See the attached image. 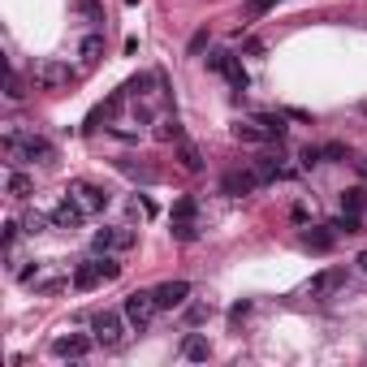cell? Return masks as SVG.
Segmentation results:
<instances>
[{"label": "cell", "instance_id": "19", "mask_svg": "<svg viewBox=\"0 0 367 367\" xmlns=\"http://www.w3.org/2000/svg\"><path fill=\"white\" fill-rule=\"evenodd\" d=\"M178 160H182V168H186V173H199V168H203V156H199V147H194V143H178Z\"/></svg>", "mask_w": 367, "mask_h": 367}, {"label": "cell", "instance_id": "14", "mask_svg": "<svg viewBox=\"0 0 367 367\" xmlns=\"http://www.w3.org/2000/svg\"><path fill=\"white\" fill-rule=\"evenodd\" d=\"M233 138H238V143H251V147H259V143H268L273 134H268V130L259 126V121L251 117V121H233Z\"/></svg>", "mask_w": 367, "mask_h": 367}, {"label": "cell", "instance_id": "13", "mask_svg": "<svg viewBox=\"0 0 367 367\" xmlns=\"http://www.w3.org/2000/svg\"><path fill=\"white\" fill-rule=\"evenodd\" d=\"M337 238H341V233H337L333 225H311V229L303 233V247H307V251H333Z\"/></svg>", "mask_w": 367, "mask_h": 367}, {"label": "cell", "instance_id": "30", "mask_svg": "<svg viewBox=\"0 0 367 367\" xmlns=\"http://www.w3.org/2000/svg\"><path fill=\"white\" fill-rule=\"evenodd\" d=\"M273 5H277V0H251V5H247V22H259Z\"/></svg>", "mask_w": 367, "mask_h": 367}, {"label": "cell", "instance_id": "6", "mask_svg": "<svg viewBox=\"0 0 367 367\" xmlns=\"http://www.w3.org/2000/svg\"><path fill=\"white\" fill-rule=\"evenodd\" d=\"M208 65H212L216 73H225V82H229L233 91H247V82H251V78H247V69H242V61H238L233 52H212V57H208Z\"/></svg>", "mask_w": 367, "mask_h": 367}, {"label": "cell", "instance_id": "29", "mask_svg": "<svg viewBox=\"0 0 367 367\" xmlns=\"http://www.w3.org/2000/svg\"><path fill=\"white\" fill-rule=\"evenodd\" d=\"M48 220H52V216H39V212H27V216H22V229H27V233H39V229L48 225Z\"/></svg>", "mask_w": 367, "mask_h": 367}, {"label": "cell", "instance_id": "21", "mask_svg": "<svg viewBox=\"0 0 367 367\" xmlns=\"http://www.w3.org/2000/svg\"><path fill=\"white\" fill-rule=\"evenodd\" d=\"M255 121H259V126H264L268 134H273V138H285V130H289V126H285V117H281V113H259Z\"/></svg>", "mask_w": 367, "mask_h": 367}, {"label": "cell", "instance_id": "33", "mask_svg": "<svg viewBox=\"0 0 367 367\" xmlns=\"http://www.w3.org/2000/svg\"><path fill=\"white\" fill-rule=\"evenodd\" d=\"M324 160H346V147H341V143H329V147H324Z\"/></svg>", "mask_w": 367, "mask_h": 367}, {"label": "cell", "instance_id": "10", "mask_svg": "<svg viewBox=\"0 0 367 367\" xmlns=\"http://www.w3.org/2000/svg\"><path fill=\"white\" fill-rule=\"evenodd\" d=\"M255 186H259V173H255V168H229V173L220 178V190L233 194V199H238V194H251Z\"/></svg>", "mask_w": 367, "mask_h": 367}, {"label": "cell", "instance_id": "24", "mask_svg": "<svg viewBox=\"0 0 367 367\" xmlns=\"http://www.w3.org/2000/svg\"><path fill=\"white\" fill-rule=\"evenodd\" d=\"M255 173H259V182H273V178H281V164H277V156H259V160H255Z\"/></svg>", "mask_w": 367, "mask_h": 367}, {"label": "cell", "instance_id": "3", "mask_svg": "<svg viewBox=\"0 0 367 367\" xmlns=\"http://www.w3.org/2000/svg\"><path fill=\"white\" fill-rule=\"evenodd\" d=\"M121 311H126V320H130V329H147L156 320V311H160V303H156V289H134V294H126V303H121Z\"/></svg>", "mask_w": 367, "mask_h": 367}, {"label": "cell", "instance_id": "8", "mask_svg": "<svg viewBox=\"0 0 367 367\" xmlns=\"http://www.w3.org/2000/svg\"><path fill=\"white\" fill-rule=\"evenodd\" d=\"M341 285H346V268H324V273H315L307 281V298H329Z\"/></svg>", "mask_w": 367, "mask_h": 367}, {"label": "cell", "instance_id": "31", "mask_svg": "<svg viewBox=\"0 0 367 367\" xmlns=\"http://www.w3.org/2000/svg\"><path fill=\"white\" fill-rule=\"evenodd\" d=\"M298 160H303V168L320 164V160H324V147H303V152H298Z\"/></svg>", "mask_w": 367, "mask_h": 367}, {"label": "cell", "instance_id": "26", "mask_svg": "<svg viewBox=\"0 0 367 367\" xmlns=\"http://www.w3.org/2000/svg\"><path fill=\"white\" fill-rule=\"evenodd\" d=\"M333 229H337V233H346V238H350V233H363V225H359V216H354V212H341V216L333 220Z\"/></svg>", "mask_w": 367, "mask_h": 367}, {"label": "cell", "instance_id": "9", "mask_svg": "<svg viewBox=\"0 0 367 367\" xmlns=\"http://www.w3.org/2000/svg\"><path fill=\"white\" fill-rule=\"evenodd\" d=\"M91 346H95V337H87V333H65V337L52 341V354H57V359H87Z\"/></svg>", "mask_w": 367, "mask_h": 367}, {"label": "cell", "instance_id": "4", "mask_svg": "<svg viewBox=\"0 0 367 367\" xmlns=\"http://www.w3.org/2000/svg\"><path fill=\"white\" fill-rule=\"evenodd\" d=\"M69 199L78 203L87 216H95V212H104V208L113 203V194L100 190V186H91V182H73V186H69Z\"/></svg>", "mask_w": 367, "mask_h": 367}, {"label": "cell", "instance_id": "1", "mask_svg": "<svg viewBox=\"0 0 367 367\" xmlns=\"http://www.w3.org/2000/svg\"><path fill=\"white\" fill-rule=\"evenodd\" d=\"M5 156L13 164H31V160H52V143L39 134H22V130H5Z\"/></svg>", "mask_w": 367, "mask_h": 367}, {"label": "cell", "instance_id": "36", "mask_svg": "<svg viewBox=\"0 0 367 367\" xmlns=\"http://www.w3.org/2000/svg\"><path fill=\"white\" fill-rule=\"evenodd\" d=\"M354 168H359V173H363V178H367V156H359V160H354Z\"/></svg>", "mask_w": 367, "mask_h": 367}, {"label": "cell", "instance_id": "15", "mask_svg": "<svg viewBox=\"0 0 367 367\" xmlns=\"http://www.w3.org/2000/svg\"><path fill=\"white\" fill-rule=\"evenodd\" d=\"M117 168H121L126 178H134V182H147V186H152V182H160V173H156V168H152V164H138V160H117Z\"/></svg>", "mask_w": 367, "mask_h": 367}, {"label": "cell", "instance_id": "22", "mask_svg": "<svg viewBox=\"0 0 367 367\" xmlns=\"http://www.w3.org/2000/svg\"><path fill=\"white\" fill-rule=\"evenodd\" d=\"M156 138H160V143H182V138H186V134H182V121H178V117H164L160 130H156Z\"/></svg>", "mask_w": 367, "mask_h": 367}, {"label": "cell", "instance_id": "35", "mask_svg": "<svg viewBox=\"0 0 367 367\" xmlns=\"http://www.w3.org/2000/svg\"><path fill=\"white\" fill-rule=\"evenodd\" d=\"M203 48H208V31H199V35L190 39V52H203Z\"/></svg>", "mask_w": 367, "mask_h": 367}, {"label": "cell", "instance_id": "28", "mask_svg": "<svg viewBox=\"0 0 367 367\" xmlns=\"http://www.w3.org/2000/svg\"><path fill=\"white\" fill-rule=\"evenodd\" d=\"M173 220H194V199L190 194H182V199L173 203Z\"/></svg>", "mask_w": 367, "mask_h": 367}, {"label": "cell", "instance_id": "20", "mask_svg": "<svg viewBox=\"0 0 367 367\" xmlns=\"http://www.w3.org/2000/svg\"><path fill=\"white\" fill-rule=\"evenodd\" d=\"M95 268H100L104 281H117V277H121V264L113 259V251H95Z\"/></svg>", "mask_w": 367, "mask_h": 367}, {"label": "cell", "instance_id": "12", "mask_svg": "<svg viewBox=\"0 0 367 367\" xmlns=\"http://www.w3.org/2000/svg\"><path fill=\"white\" fill-rule=\"evenodd\" d=\"M82 220H87V212H82L78 203H73L69 194H65V199H61V203L52 208V225H57V229H78Z\"/></svg>", "mask_w": 367, "mask_h": 367}, {"label": "cell", "instance_id": "32", "mask_svg": "<svg viewBox=\"0 0 367 367\" xmlns=\"http://www.w3.org/2000/svg\"><path fill=\"white\" fill-rule=\"evenodd\" d=\"M5 95H9V100H22V95H27V91H22V78H17L13 69H9V78H5Z\"/></svg>", "mask_w": 367, "mask_h": 367}, {"label": "cell", "instance_id": "23", "mask_svg": "<svg viewBox=\"0 0 367 367\" xmlns=\"http://www.w3.org/2000/svg\"><path fill=\"white\" fill-rule=\"evenodd\" d=\"M78 52H82V61H87V65H95V61H100V52H104V35H87Z\"/></svg>", "mask_w": 367, "mask_h": 367}, {"label": "cell", "instance_id": "7", "mask_svg": "<svg viewBox=\"0 0 367 367\" xmlns=\"http://www.w3.org/2000/svg\"><path fill=\"white\" fill-rule=\"evenodd\" d=\"M91 247L95 251H130L134 247V229H121V225H104V229H95V238H91Z\"/></svg>", "mask_w": 367, "mask_h": 367}, {"label": "cell", "instance_id": "2", "mask_svg": "<svg viewBox=\"0 0 367 367\" xmlns=\"http://www.w3.org/2000/svg\"><path fill=\"white\" fill-rule=\"evenodd\" d=\"M126 311H100V315H91V337H95V346H104V350H121L126 346Z\"/></svg>", "mask_w": 367, "mask_h": 367}, {"label": "cell", "instance_id": "37", "mask_svg": "<svg viewBox=\"0 0 367 367\" xmlns=\"http://www.w3.org/2000/svg\"><path fill=\"white\" fill-rule=\"evenodd\" d=\"M359 268H363V273H367V251H359Z\"/></svg>", "mask_w": 367, "mask_h": 367}, {"label": "cell", "instance_id": "38", "mask_svg": "<svg viewBox=\"0 0 367 367\" xmlns=\"http://www.w3.org/2000/svg\"><path fill=\"white\" fill-rule=\"evenodd\" d=\"M359 108H363V117H367V100H363V104H359Z\"/></svg>", "mask_w": 367, "mask_h": 367}, {"label": "cell", "instance_id": "27", "mask_svg": "<svg viewBox=\"0 0 367 367\" xmlns=\"http://www.w3.org/2000/svg\"><path fill=\"white\" fill-rule=\"evenodd\" d=\"M363 203H367V194H363L359 186L341 194V212H354V216H359V212H363Z\"/></svg>", "mask_w": 367, "mask_h": 367}, {"label": "cell", "instance_id": "34", "mask_svg": "<svg viewBox=\"0 0 367 367\" xmlns=\"http://www.w3.org/2000/svg\"><path fill=\"white\" fill-rule=\"evenodd\" d=\"M186 320H190V324H199V320H208V307H190V311H186Z\"/></svg>", "mask_w": 367, "mask_h": 367}, {"label": "cell", "instance_id": "16", "mask_svg": "<svg viewBox=\"0 0 367 367\" xmlns=\"http://www.w3.org/2000/svg\"><path fill=\"white\" fill-rule=\"evenodd\" d=\"M104 277H100V268H95V259H87V264H78L73 268V289H95Z\"/></svg>", "mask_w": 367, "mask_h": 367}, {"label": "cell", "instance_id": "5", "mask_svg": "<svg viewBox=\"0 0 367 367\" xmlns=\"http://www.w3.org/2000/svg\"><path fill=\"white\" fill-rule=\"evenodd\" d=\"M31 82L39 91H61V87H69V65L65 61H39L35 73H31Z\"/></svg>", "mask_w": 367, "mask_h": 367}, {"label": "cell", "instance_id": "25", "mask_svg": "<svg viewBox=\"0 0 367 367\" xmlns=\"http://www.w3.org/2000/svg\"><path fill=\"white\" fill-rule=\"evenodd\" d=\"M9 194H13V199H27V194H31V178L27 173H17V168H13V173H9Z\"/></svg>", "mask_w": 367, "mask_h": 367}, {"label": "cell", "instance_id": "11", "mask_svg": "<svg viewBox=\"0 0 367 367\" xmlns=\"http://www.w3.org/2000/svg\"><path fill=\"white\" fill-rule=\"evenodd\" d=\"M186 298H190V281H164V285L156 289L160 311H173V307H182Z\"/></svg>", "mask_w": 367, "mask_h": 367}, {"label": "cell", "instance_id": "17", "mask_svg": "<svg viewBox=\"0 0 367 367\" xmlns=\"http://www.w3.org/2000/svg\"><path fill=\"white\" fill-rule=\"evenodd\" d=\"M182 354H186L190 363H208V354H212V346H208V337H199V333H190V337L182 341Z\"/></svg>", "mask_w": 367, "mask_h": 367}, {"label": "cell", "instance_id": "39", "mask_svg": "<svg viewBox=\"0 0 367 367\" xmlns=\"http://www.w3.org/2000/svg\"><path fill=\"white\" fill-rule=\"evenodd\" d=\"M126 5H138V0H126Z\"/></svg>", "mask_w": 367, "mask_h": 367}, {"label": "cell", "instance_id": "18", "mask_svg": "<svg viewBox=\"0 0 367 367\" xmlns=\"http://www.w3.org/2000/svg\"><path fill=\"white\" fill-rule=\"evenodd\" d=\"M31 285H35V294H61V289L69 285V277H65V273H43V268H39V277H35Z\"/></svg>", "mask_w": 367, "mask_h": 367}]
</instances>
